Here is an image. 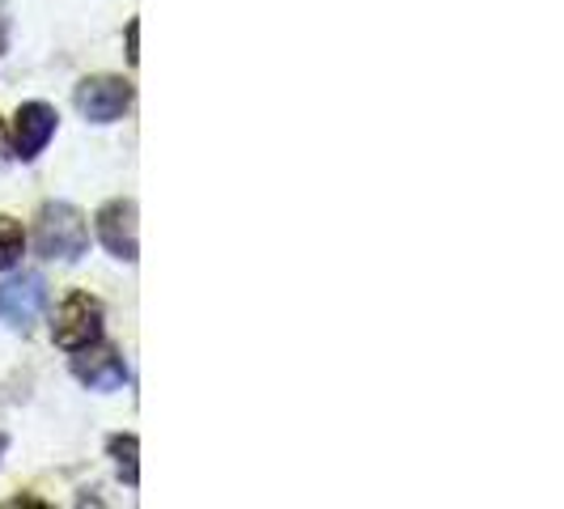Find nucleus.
Wrapping results in <instances>:
<instances>
[{"label": "nucleus", "mask_w": 564, "mask_h": 509, "mask_svg": "<svg viewBox=\"0 0 564 509\" xmlns=\"http://www.w3.org/2000/svg\"><path fill=\"white\" fill-rule=\"evenodd\" d=\"M34 247L43 259H64V263H73V259H82L85 247H89V229H85V217L73 208V204H43V213H39V226H34Z\"/></svg>", "instance_id": "f257e3e1"}, {"label": "nucleus", "mask_w": 564, "mask_h": 509, "mask_svg": "<svg viewBox=\"0 0 564 509\" xmlns=\"http://www.w3.org/2000/svg\"><path fill=\"white\" fill-rule=\"evenodd\" d=\"M52 336H56V344L59 348H68V353H77V348H85V344H94V339L102 336V302L89 297V293H68V297L59 302L56 323H52Z\"/></svg>", "instance_id": "f03ea898"}, {"label": "nucleus", "mask_w": 564, "mask_h": 509, "mask_svg": "<svg viewBox=\"0 0 564 509\" xmlns=\"http://www.w3.org/2000/svg\"><path fill=\"white\" fill-rule=\"evenodd\" d=\"M43 306H47V281L39 272H26V277H13V281L0 284V323L26 332L30 323H39Z\"/></svg>", "instance_id": "7ed1b4c3"}, {"label": "nucleus", "mask_w": 564, "mask_h": 509, "mask_svg": "<svg viewBox=\"0 0 564 509\" xmlns=\"http://www.w3.org/2000/svg\"><path fill=\"white\" fill-rule=\"evenodd\" d=\"M128 107H132V85L123 77H89L77 85V111L89 123H115Z\"/></svg>", "instance_id": "20e7f679"}, {"label": "nucleus", "mask_w": 564, "mask_h": 509, "mask_svg": "<svg viewBox=\"0 0 564 509\" xmlns=\"http://www.w3.org/2000/svg\"><path fill=\"white\" fill-rule=\"evenodd\" d=\"M98 238L102 247L123 259V263H137V204L132 199H111L98 208Z\"/></svg>", "instance_id": "39448f33"}, {"label": "nucleus", "mask_w": 564, "mask_h": 509, "mask_svg": "<svg viewBox=\"0 0 564 509\" xmlns=\"http://www.w3.org/2000/svg\"><path fill=\"white\" fill-rule=\"evenodd\" d=\"M73 373L82 378L89 391H115V387H123V378H128V366H123V357L107 348V344H85L77 348V357H73Z\"/></svg>", "instance_id": "423d86ee"}, {"label": "nucleus", "mask_w": 564, "mask_h": 509, "mask_svg": "<svg viewBox=\"0 0 564 509\" xmlns=\"http://www.w3.org/2000/svg\"><path fill=\"white\" fill-rule=\"evenodd\" d=\"M52 132H56V111L47 107V102H26L18 119H13V144H18V158L30 162V158H39L43 153V144L52 141Z\"/></svg>", "instance_id": "0eeeda50"}, {"label": "nucleus", "mask_w": 564, "mask_h": 509, "mask_svg": "<svg viewBox=\"0 0 564 509\" xmlns=\"http://www.w3.org/2000/svg\"><path fill=\"white\" fill-rule=\"evenodd\" d=\"M107 451L115 454L123 480L137 488V484H141V467H137V451H141V446H137V437H132V433H115L111 442H107Z\"/></svg>", "instance_id": "6e6552de"}, {"label": "nucleus", "mask_w": 564, "mask_h": 509, "mask_svg": "<svg viewBox=\"0 0 564 509\" xmlns=\"http://www.w3.org/2000/svg\"><path fill=\"white\" fill-rule=\"evenodd\" d=\"M22 251H26V234H22V226H18L13 217H0V272L13 268V263L22 259Z\"/></svg>", "instance_id": "1a4fd4ad"}, {"label": "nucleus", "mask_w": 564, "mask_h": 509, "mask_svg": "<svg viewBox=\"0 0 564 509\" xmlns=\"http://www.w3.org/2000/svg\"><path fill=\"white\" fill-rule=\"evenodd\" d=\"M137 43H141V22H132V26H128V59H132V64L141 59V52H137Z\"/></svg>", "instance_id": "9d476101"}, {"label": "nucleus", "mask_w": 564, "mask_h": 509, "mask_svg": "<svg viewBox=\"0 0 564 509\" xmlns=\"http://www.w3.org/2000/svg\"><path fill=\"white\" fill-rule=\"evenodd\" d=\"M9 52V18H4V4H0V56Z\"/></svg>", "instance_id": "9b49d317"}, {"label": "nucleus", "mask_w": 564, "mask_h": 509, "mask_svg": "<svg viewBox=\"0 0 564 509\" xmlns=\"http://www.w3.org/2000/svg\"><path fill=\"white\" fill-rule=\"evenodd\" d=\"M0 158H4V128H0Z\"/></svg>", "instance_id": "f8f14e48"}, {"label": "nucleus", "mask_w": 564, "mask_h": 509, "mask_svg": "<svg viewBox=\"0 0 564 509\" xmlns=\"http://www.w3.org/2000/svg\"><path fill=\"white\" fill-rule=\"evenodd\" d=\"M0 451H4V437H0Z\"/></svg>", "instance_id": "ddd939ff"}]
</instances>
